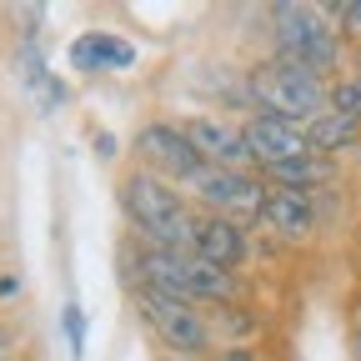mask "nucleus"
<instances>
[{
  "mask_svg": "<svg viewBox=\"0 0 361 361\" xmlns=\"http://www.w3.org/2000/svg\"><path fill=\"white\" fill-rule=\"evenodd\" d=\"M121 211L130 221V231L141 236L146 251H186L196 246V211L186 201V191H176L171 180L151 176V171H126L121 176Z\"/></svg>",
  "mask_w": 361,
  "mask_h": 361,
  "instance_id": "obj_1",
  "label": "nucleus"
},
{
  "mask_svg": "<svg viewBox=\"0 0 361 361\" xmlns=\"http://www.w3.org/2000/svg\"><path fill=\"white\" fill-rule=\"evenodd\" d=\"M246 101L261 111V116H281V121H296V126H311L316 116L331 111V80L311 75L281 56H266L246 71Z\"/></svg>",
  "mask_w": 361,
  "mask_h": 361,
  "instance_id": "obj_2",
  "label": "nucleus"
},
{
  "mask_svg": "<svg viewBox=\"0 0 361 361\" xmlns=\"http://www.w3.org/2000/svg\"><path fill=\"white\" fill-rule=\"evenodd\" d=\"M271 45H276L281 61L322 75V80H336V71H341V30L316 6H296V0L271 6Z\"/></svg>",
  "mask_w": 361,
  "mask_h": 361,
  "instance_id": "obj_3",
  "label": "nucleus"
},
{
  "mask_svg": "<svg viewBox=\"0 0 361 361\" xmlns=\"http://www.w3.org/2000/svg\"><path fill=\"white\" fill-rule=\"evenodd\" d=\"M141 286H156L166 296H180L191 306L206 301H231L236 296V271H221L186 251H146L141 246Z\"/></svg>",
  "mask_w": 361,
  "mask_h": 361,
  "instance_id": "obj_4",
  "label": "nucleus"
},
{
  "mask_svg": "<svg viewBox=\"0 0 361 361\" xmlns=\"http://www.w3.org/2000/svg\"><path fill=\"white\" fill-rule=\"evenodd\" d=\"M135 306H141V322L156 331V341L176 356V361H201L206 346H211V322L206 311L180 301V296H166L156 286H141L135 291Z\"/></svg>",
  "mask_w": 361,
  "mask_h": 361,
  "instance_id": "obj_5",
  "label": "nucleus"
},
{
  "mask_svg": "<svg viewBox=\"0 0 361 361\" xmlns=\"http://www.w3.org/2000/svg\"><path fill=\"white\" fill-rule=\"evenodd\" d=\"M180 186H186V201L206 206V216H231V221L256 216L266 196V180L256 171H226V166H201Z\"/></svg>",
  "mask_w": 361,
  "mask_h": 361,
  "instance_id": "obj_6",
  "label": "nucleus"
},
{
  "mask_svg": "<svg viewBox=\"0 0 361 361\" xmlns=\"http://www.w3.org/2000/svg\"><path fill=\"white\" fill-rule=\"evenodd\" d=\"M135 161H141V171H151V176H161V180H186L191 171H201L206 161H201V151L191 146V135L180 130V126H171V121H151V126H141L135 130Z\"/></svg>",
  "mask_w": 361,
  "mask_h": 361,
  "instance_id": "obj_7",
  "label": "nucleus"
},
{
  "mask_svg": "<svg viewBox=\"0 0 361 361\" xmlns=\"http://www.w3.org/2000/svg\"><path fill=\"white\" fill-rule=\"evenodd\" d=\"M241 135H246V151H251V166L256 171L286 166V161H296V156L311 151L306 146V126L281 121V116H261V111H251V121L241 126Z\"/></svg>",
  "mask_w": 361,
  "mask_h": 361,
  "instance_id": "obj_8",
  "label": "nucleus"
},
{
  "mask_svg": "<svg viewBox=\"0 0 361 361\" xmlns=\"http://www.w3.org/2000/svg\"><path fill=\"white\" fill-rule=\"evenodd\" d=\"M180 130L191 135V146L201 151V161H206V166L251 171V151H246V135H241V126L221 121V116H191Z\"/></svg>",
  "mask_w": 361,
  "mask_h": 361,
  "instance_id": "obj_9",
  "label": "nucleus"
},
{
  "mask_svg": "<svg viewBox=\"0 0 361 361\" xmlns=\"http://www.w3.org/2000/svg\"><path fill=\"white\" fill-rule=\"evenodd\" d=\"M71 71L80 75H106V71H130L135 66V45L116 30H80L66 51Z\"/></svg>",
  "mask_w": 361,
  "mask_h": 361,
  "instance_id": "obj_10",
  "label": "nucleus"
},
{
  "mask_svg": "<svg viewBox=\"0 0 361 361\" xmlns=\"http://www.w3.org/2000/svg\"><path fill=\"white\" fill-rule=\"evenodd\" d=\"M256 221L266 226V231L286 236V241H301V236H311V226H316V206H311V196H301V191H286V186H266Z\"/></svg>",
  "mask_w": 361,
  "mask_h": 361,
  "instance_id": "obj_11",
  "label": "nucleus"
},
{
  "mask_svg": "<svg viewBox=\"0 0 361 361\" xmlns=\"http://www.w3.org/2000/svg\"><path fill=\"white\" fill-rule=\"evenodd\" d=\"M191 256L221 266V271H236L246 261V226L231 221V216H201L196 221V246Z\"/></svg>",
  "mask_w": 361,
  "mask_h": 361,
  "instance_id": "obj_12",
  "label": "nucleus"
},
{
  "mask_svg": "<svg viewBox=\"0 0 361 361\" xmlns=\"http://www.w3.org/2000/svg\"><path fill=\"white\" fill-rule=\"evenodd\" d=\"M261 180H266V186H286V191L311 196L316 186H331V180H336V161H326V156L306 151V156H296V161H286V166L261 171Z\"/></svg>",
  "mask_w": 361,
  "mask_h": 361,
  "instance_id": "obj_13",
  "label": "nucleus"
},
{
  "mask_svg": "<svg viewBox=\"0 0 361 361\" xmlns=\"http://www.w3.org/2000/svg\"><path fill=\"white\" fill-rule=\"evenodd\" d=\"M361 141V121H351V116H341V111H326V116H316L311 126H306V146L316 151V156H326V161H336L346 146H356Z\"/></svg>",
  "mask_w": 361,
  "mask_h": 361,
  "instance_id": "obj_14",
  "label": "nucleus"
},
{
  "mask_svg": "<svg viewBox=\"0 0 361 361\" xmlns=\"http://www.w3.org/2000/svg\"><path fill=\"white\" fill-rule=\"evenodd\" d=\"M331 111H341V116L361 121V71H351V75H336V80H331Z\"/></svg>",
  "mask_w": 361,
  "mask_h": 361,
  "instance_id": "obj_15",
  "label": "nucleus"
},
{
  "mask_svg": "<svg viewBox=\"0 0 361 361\" xmlns=\"http://www.w3.org/2000/svg\"><path fill=\"white\" fill-rule=\"evenodd\" d=\"M61 331H66V351L80 361V356H85V311H80V301H66V311H61Z\"/></svg>",
  "mask_w": 361,
  "mask_h": 361,
  "instance_id": "obj_16",
  "label": "nucleus"
},
{
  "mask_svg": "<svg viewBox=\"0 0 361 361\" xmlns=\"http://www.w3.org/2000/svg\"><path fill=\"white\" fill-rule=\"evenodd\" d=\"M326 16L336 20L341 40H356V45H361V0H346V6H331Z\"/></svg>",
  "mask_w": 361,
  "mask_h": 361,
  "instance_id": "obj_17",
  "label": "nucleus"
},
{
  "mask_svg": "<svg viewBox=\"0 0 361 361\" xmlns=\"http://www.w3.org/2000/svg\"><path fill=\"white\" fill-rule=\"evenodd\" d=\"M356 361H361V322H356Z\"/></svg>",
  "mask_w": 361,
  "mask_h": 361,
  "instance_id": "obj_18",
  "label": "nucleus"
},
{
  "mask_svg": "<svg viewBox=\"0 0 361 361\" xmlns=\"http://www.w3.org/2000/svg\"><path fill=\"white\" fill-rule=\"evenodd\" d=\"M0 356H6V331H0Z\"/></svg>",
  "mask_w": 361,
  "mask_h": 361,
  "instance_id": "obj_19",
  "label": "nucleus"
},
{
  "mask_svg": "<svg viewBox=\"0 0 361 361\" xmlns=\"http://www.w3.org/2000/svg\"><path fill=\"white\" fill-rule=\"evenodd\" d=\"M201 361H206V356H201Z\"/></svg>",
  "mask_w": 361,
  "mask_h": 361,
  "instance_id": "obj_20",
  "label": "nucleus"
}]
</instances>
